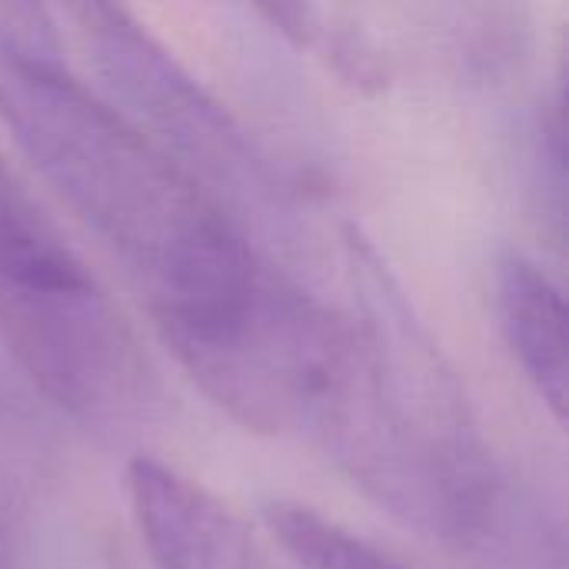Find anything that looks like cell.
<instances>
[{
    "instance_id": "cell-1",
    "label": "cell",
    "mask_w": 569,
    "mask_h": 569,
    "mask_svg": "<svg viewBox=\"0 0 569 569\" xmlns=\"http://www.w3.org/2000/svg\"><path fill=\"white\" fill-rule=\"evenodd\" d=\"M0 123L123 263L180 367L230 343L287 283L217 193L63 60L0 53Z\"/></svg>"
},
{
    "instance_id": "cell-2",
    "label": "cell",
    "mask_w": 569,
    "mask_h": 569,
    "mask_svg": "<svg viewBox=\"0 0 569 569\" xmlns=\"http://www.w3.org/2000/svg\"><path fill=\"white\" fill-rule=\"evenodd\" d=\"M0 340L70 417L133 423L153 403L147 357L57 223L0 153Z\"/></svg>"
},
{
    "instance_id": "cell-3",
    "label": "cell",
    "mask_w": 569,
    "mask_h": 569,
    "mask_svg": "<svg viewBox=\"0 0 569 569\" xmlns=\"http://www.w3.org/2000/svg\"><path fill=\"white\" fill-rule=\"evenodd\" d=\"M73 33L107 87L140 117V130L197 177L250 183L253 150L233 117L133 13L110 3L67 7Z\"/></svg>"
},
{
    "instance_id": "cell-4",
    "label": "cell",
    "mask_w": 569,
    "mask_h": 569,
    "mask_svg": "<svg viewBox=\"0 0 569 569\" xmlns=\"http://www.w3.org/2000/svg\"><path fill=\"white\" fill-rule=\"evenodd\" d=\"M127 500L160 569H267L247 523L207 487L160 460H130Z\"/></svg>"
},
{
    "instance_id": "cell-5",
    "label": "cell",
    "mask_w": 569,
    "mask_h": 569,
    "mask_svg": "<svg viewBox=\"0 0 569 569\" xmlns=\"http://www.w3.org/2000/svg\"><path fill=\"white\" fill-rule=\"evenodd\" d=\"M497 317L503 340L540 400L567 417V310L557 280L530 257L510 250L497 260Z\"/></svg>"
},
{
    "instance_id": "cell-6",
    "label": "cell",
    "mask_w": 569,
    "mask_h": 569,
    "mask_svg": "<svg viewBox=\"0 0 569 569\" xmlns=\"http://www.w3.org/2000/svg\"><path fill=\"white\" fill-rule=\"evenodd\" d=\"M263 523L300 569H407L360 533L307 503H267Z\"/></svg>"
},
{
    "instance_id": "cell-7",
    "label": "cell",
    "mask_w": 569,
    "mask_h": 569,
    "mask_svg": "<svg viewBox=\"0 0 569 569\" xmlns=\"http://www.w3.org/2000/svg\"><path fill=\"white\" fill-rule=\"evenodd\" d=\"M0 53L23 60H60L53 17L33 3H0Z\"/></svg>"
},
{
    "instance_id": "cell-8",
    "label": "cell",
    "mask_w": 569,
    "mask_h": 569,
    "mask_svg": "<svg viewBox=\"0 0 569 569\" xmlns=\"http://www.w3.org/2000/svg\"><path fill=\"white\" fill-rule=\"evenodd\" d=\"M7 560V517H3V500H0V567Z\"/></svg>"
}]
</instances>
